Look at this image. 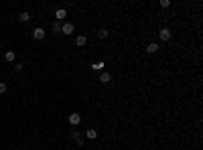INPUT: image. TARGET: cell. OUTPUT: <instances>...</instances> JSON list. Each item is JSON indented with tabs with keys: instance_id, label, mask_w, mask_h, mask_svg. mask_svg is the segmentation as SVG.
Wrapping results in <instances>:
<instances>
[{
	"instance_id": "7c38bea8",
	"label": "cell",
	"mask_w": 203,
	"mask_h": 150,
	"mask_svg": "<svg viewBox=\"0 0 203 150\" xmlns=\"http://www.w3.org/2000/svg\"><path fill=\"white\" fill-rule=\"evenodd\" d=\"M85 136L89 138V140H93V138H97V130H93V128H92V130H87V132H85Z\"/></svg>"
},
{
	"instance_id": "e0dca14e",
	"label": "cell",
	"mask_w": 203,
	"mask_h": 150,
	"mask_svg": "<svg viewBox=\"0 0 203 150\" xmlns=\"http://www.w3.org/2000/svg\"><path fill=\"white\" fill-rule=\"evenodd\" d=\"M53 30H55V33H61V24L55 22V24H53Z\"/></svg>"
},
{
	"instance_id": "5bb4252c",
	"label": "cell",
	"mask_w": 203,
	"mask_h": 150,
	"mask_svg": "<svg viewBox=\"0 0 203 150\" xmlns=\"http://www.w3.org/2000/svg\"><path fill=\"white\" fill-rule=\"evenodd\" d=\"M97 37H100V39H106V37H108V30L106 29H100V30H97Z\"/></svg>"
},
{
	"instance_id": "5b68a950",
	"label": "cell",
	"mask_w": 203,
	"mask_h": 150,
	"mask_svg": "<svg viewBox=\"0 0 203 150\" xmlns=\"http://www.w3.org/2000/svg\"><path fill=\"white\" fill-rule=\"evenodd\" d=\"M65 16H67V10H65V8H57V10H55V18H57V20H63Z\"/></svg>"
},
{
	"instance_id": "277c9868",
	"label": "cell",
	"mask_w": 203,
	"mask_h": 150,
	"mask_svg": "<svg viewBox=\"0 0 203 150\" xmlns=\"http://www.w3.org/2000/svg\"><path fill=\"white\" fill-rule=\"evenodd\" d=\"M79 122H81V116H79V114H71V116H69V124H71V126H77Z\"/></svg>"
},
{
	"instance_id": "30bf717a",
	"label": "cell",
	"mask_w": 203,
	"mask_h": 150,
	"mask_svg": "<svg viewBox=\"0 0 203 150\" xmlns=\"http://www.w3.org/2000/svg\"><path fill=\"white\" fill-rule=\"evenodd\" d=\"M71 138H73L75 142H77V146H81V144H83V140H81V136H79V132H75V130H73V132H71Z\"/></svg>"
},
{
	"instance_id": "7a4b0ae2",
	"label": "cell",
	"mask_w": 203,
	"mask_h": 150,
	"mask_svg": "<svg viewBox=\"0 0 203 150\" xmlns=\"http://www.w3.org/2000/svg\"><path fill=\"white\" fill-rule=\"evenodd\" d=\"M33 37H35L37 41H43V39H45V29H41V26H37V29L33 30Z\"/></svg>"
},
{
	"instance_id": "3957f363",
	"label": "cell",
	"mask_w": 203,
	"mask_h": 150,
	"mask_svg": "<svg viewBox=\"0 0 203 150\" xmlns=\"http://www.w3.org/2000/svg\"><path fill=\"white\" fill-rule=\"evenodd\" d=\"M73 30H75V26H73L71 22H65V24L61 26V33H63V34H71Z\"/></svg>"
},
{
	"instance_id": "9a60e30c",
	"label": "cell",
	"mask_w": 203,
	"mask_h": 150,
	"mask_svg": "<svg viewBox=\"0 0 203 150\" xmlns=\"http://www.w3.org/2000/svg\"><path fill=\"white\" fill-rule=\"evenodd\" d=\"M6 89H8V85L4 81H0V93H6Z\"/></svg>"
},
{
	"instance_id": "ba28073f",
	"label": "cell",
	"mask_w": 203,
	"mask_h": 150,
	"mask_svg": "<svg viewBox=\"0 0 203 150\" xmlns=\"http://www.w3.org/2000/svg\"><path fill=\"white\" fill-rule=\"evenodd\" d=\"M104 67H106V63H104V61H96V63H92V69H93V71H102Z\"/></svg>"
},
{
	"instance_id": "52a82bcc",
	"label": "cell",
	"mask_w": 203,
	"mask_h": 150,
	"mask_svg": "<svg viewBox=\"0 0 203 150\" xmlns=\"http://www.w3.org/2000/svg\"><path fill=\"white\" fill-rule=\"evenodd\" d=\"M159 51V43H148L146 45V53H156Z\"/></svg>"
},
{
	"instance_id": "8fae6325",
	"label": "cell",
	"mask_w": 203,
	"mask_h": 150,
	"mask_svg": "<svg viewBox=\"0 0 203 150\" xmlns=\"http://www.w3.org/2000/svg\"><path fill=\"white\" fill-rule=\"evenodd\" d=\"M85 43H87L85 37H83V34H77V39H75V45H77V47H83Z\"/></svg>"
},
{
	"instance_id": "2e32d148",
	"label": "cell",
	"mask_w": 203,
	"mask_h": 150,
	"mask_svg": "<svg viewBox=\"0 0 203 150\" xmlns=\"http://www.w3.org/2000/svg\"><path fill=\"white\" fill-rule=\"evenodd\" d=\"M160 6H163V8H169V6H171V0H160Z\"/></svg>"
},
{
	"instance_id": "6da1fadb",
	"label": "cell",
	"mask_w": 203,
	"mask_h": 150,
	"mask_svg": "<svg viewBox=\"0 0 203 150\" xmlns=\"http://www.w3.org/2000/svg\"><path fill=\"white\" fill-rule=\"evenodd\" d=\"M159 39L160 41H171V39H173V33H171L169 29H160L159 30Z\"/></svg>"
},
{
	"instance_id": "4fadbf2b",
	"label": "cell",
	"mask_w": 203,
	"mask_h": 150,
	"mask_svg": "<svg viewBox=\"0 0 203 150\" xmlns=\"http://www.w3.org/2000/svg\"><path fill=\"white\" fill-rule=\"evenodd\" d=\"M19 20H20V22H27V20H31V14H29V12H20Z\"/></svg>"
},
{
	"instance_id": "ac0fdd59",
	"label": "cell",
	"mask_w": 203,
	"mask_h": 150,
	"mask_svg": "<svg viewBox=\"0 0 203 150\" xmlns=\"http://www.w3.org/2000/svg\"><path fill=\"white\" fill-rule=\"evenodd\" d=\"M14 69H16V71H23V69H24V63H16Z\"/></svg>"
},
{
	"instance_id": "9c48e42d",
	"label": "cell",
	"mask_w": 203,
	"mask_h": 150,
	"mask_svg": "<svg viewBox=\"0 0 203 150\" xmlns=\"http://www.w3.org/2000/svg\"><path fill=\"white\" fill-rule=\"evenodd\" d=\"M4 59H6V61H8V63H12V61H14V59H16L14 51H6V53H4Z\"/></svg>"
},
{
	"instance_id": "8992f818",
	"label": "cell",
	"mask_w": 203,
	"mask_h": 150,
	"mask_svg": "<svg viewBox=\"0 0 203 150\" xmlns=\"http://www.w3.org/2000/svg\"><path fill=\"white\" fill-rule=\"evenodd\" d=\"M110 81H112V75L104 71V73L100 75V83H104V85H106V83H110Z\"/></svg>"
}]
</instances>
